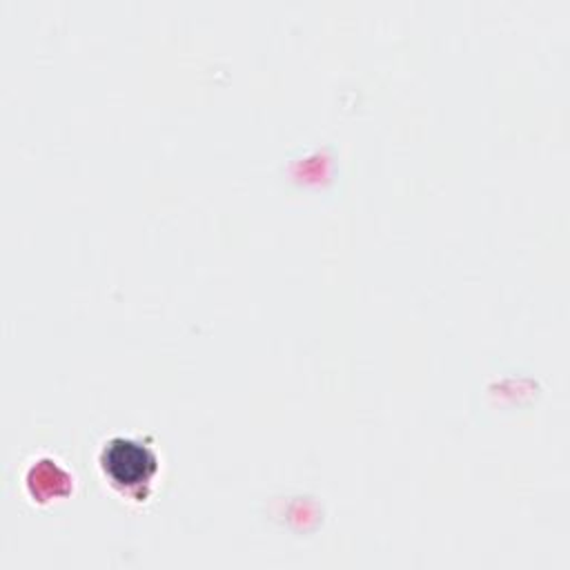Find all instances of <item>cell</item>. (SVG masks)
Here are the masks:
<instances>
[{
  "label": "cell",
  "mask_w": 570,
  "mask_h": 570,
  "mask_svg": "<svg viewBox=\"0 0 570 570\" xmlns=\"http://www.w3.org/2000/svg\"><path fill=\"white\" fill-rule=\"evenodd\" d=\"M100 465L111 485L140 497V492H147L158 472V456L149 445L136 439L116 436L102 448Z\"/></svg>",
  "instance_id": "cell-1"
}]
</instances>
